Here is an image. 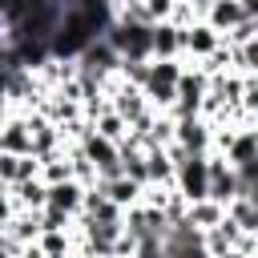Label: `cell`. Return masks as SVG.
<instances>
[{
  "label": "cell",
  "instance_id": "18",
  "mask_svg": "<svg viewBox=\"0 0 258 258\" xmlns=\"http://www.w3.org/2000/svg\"><path fill=\"white\" fill-rule=\"evenodd\" d=\"M133 258H165V242L161 234H141L133 246Z\"/></svg>",
  "mask_w": 258,
  "mask_h": 258
},
{
  "label": "cell",
  "instance_id": "23",
  "mask_svg": "<svg viewBox=\"0 0 258 258\" xmlns=\"http://www.w3.org/2000/svg\"><path fill=\"white\" fill-rule=\"evenodd\" d=\"M0 250H8V234H4V226H0Z\"/></svg>",
  "mask_w": 258,
  "mask_h": 258
},
{
  "label": "cell",
  "instance_id": "26",
  "mask_svg": "<svg viewBox=\"0 0 258 258\" xmlns=\"http://www.w3.org/2000/svg\"><path fill=\"white\" fill-rule=\"evenodd\" d=\"M0 258H12V254H8V250H0Z\"/></svg>",
  "mask_w": 258,
  "mask_h": 258
},
{
  "label": "cell",
  "instance_id": "14",
  "mask_svg": "<svg viewBox=\"0 0 258 258\" xmlns=\"http://www.w3.org/2000/svg\"><path fill=\"white\" fill-rule=\"evenodd\" d=\"M73 238L77 234H69V230H40L36 234V246L48 258H73Z\"/></svg>",
  "mask_w": 258,
  "mask_h": 258
},
{
  "label": "cell",
  "instance_id": "16",
  "mask_svg": "<svg viewBox=\"0 0 258 258\" xmlns=\"http://www.w3.org/2000/svg\"><path fill=\"white\" fill-rule=\"evenodd\" d=\"M250 40H258V16H242L230 32H222V44H250Z\"/></svg>",
  "mask_w": 258,
  "mask_h": 258
},
{
  "label": "cell",
  "instance_id": "6",
  "mask_svg": "<svg viewBox=\"0 0 258 258\" xmlns=\"http://www.w3.org/2000/svg\"><path fill=\"white\" fill-rule=\"evenodd\" d=\"M242 16H254V12H246V8H242V0H210V4L202 8V20H206L218 36H222V32H230Z\"/></svg>",
  "mask_w": 258,
  "mask_h": 258
},
{
  "label": "cell",
  "instance_id": "7",
  "mask_svg": "<svg viewBox=\"0 0 258 258\" xmlns=\"http://www.w3.org/2000/svg\"><path fill=\"white\" fill-rule=\"evenodd\" d=\"M93 185H97L113 206H121V210H125V206H133V202H141V185H137V181H129L125 173H117V177H97Z\"/></svg>",
  "mask_w": 258,
  "mask_h": 258
},
{
  "label": "cell",
  "instance_id": "11",
  "mask_svg": "<svg viewBox=\"0 0 258 258\" xmlns=\"http://www.w3.org/2000/svg\"><path fill=\"white\" fill-rule=\"evenodd\" d=\"M226 218V206H218L214 198H202V202H189L185 206V218L181 222H189L194 230H210V226H218Z\"/></svg>",
  "mask_w": 258,
  "mask_h": 258
},
{
  "label": "cell",
  "instance_id": "21",
  "mask_svg": "<svg viewBox=\"0 0 258 258\" xmlns=\"http://www.w3.org/2000/svg\"><path fill=\"white\" fill-rule=\"evenodd\" d=\"M16 214V202H12V194H8V185H0V226L8 222Z\"/></svg>",
  "mask_w": 258,
  "mask_h": 258
},
{
  "label": "cell",
  "instance_id": "5",
  "mask_svg": "<svg viewBox=\"0 0 258 258\" xmlns=\"http://www.w3.org/2000/svg\"><path fill=\"white\" fill-rule=\"evenodd\" d=\"M181 56V32L161 20V24H149V60H177Z\"/></svg>",
  "mask_w": 258,
  "mask_h": 258
},
{
  "label": "cell",
  "instance_id": "13",
  "mask_svg": "<svg viewBox=\"0 0 258 258\" xmlns=\"http://www.w3.org/2000/svg\"><path fill=\"white\" fill-rule=\"evenodd\" d=\"M145 169H149V185H173V161L161 145L145 149Z\"/></svg>",
  "mask_w": 258,
  "mask_h": 258
},
{
  "label": "cell",
  "instance_id": "9",
  "mask_svg": "<svg viewBox=\"0 0 258 258\" xmlns=\"http://www.w3.org/2000/svg\"><path fill=\"white\" fill-rule=\"evenodd\" d=\"M81 198H85V185H81L77 177H64V181H52V185H48V202H44V206H56V210H64V214H77V210H81Z\"/></svg>",
  "mask_w": 258,
  "mask_h": 258
},
{
  "label": "cell",
  "instance_id": "2",
  "mask_svg": "<svg viewBox=\"0 0 258 258\" xmlns=\"http://www.w3.org/2000/svg\"><path fill=\"white\" fill-rule=\"evenodd\" d=\"M73 64H77V73H89V77H97V81H105V77H113L117 73V64H121V56L97 36V40H89L77 56H73Z\"/></svg>",
  "mask_w": 258,
  "mask_h": 258
},
{
  "label": "cell",
  "instance_id": "22",
  "mask_svg": "<svg viewBox=\"0 0 258 258\" xmlns=\"http://www.w3.org/2000/svg\"><path fill=\"white\" fill-rule=\"evenodd\" d=\"M16 258H48V254H44L36 242H28V246H20V254H16Z\"/></svg>",
  "mask_w": 258,
  "mask_h": 258
},
{
  "label": "cell",
  "instance_id": "24",
  "mask_svg": "<svg viewBox=\"0 0 258 258\" xmlns=\"http://www.w3.org/2000/svg\"><path fill=\"white\" fill-rule=\"evenodd\" d=\"M189 4H194V8H198V12H202V8H206V4H210V0H189Z\"/></svg>",
  "mask_w": 258,
  "mask_h": 258
},
{
  "label": "cell",
  "instance_id": "15",
  "mask_svg": "<svg viewBox=\"0 0 258 258\" xmlns=\"http://www.w3.org/2000/svg\"><path fill=\"white\" fill-rule=\"evenodd\" d=\"M89 129H93V133H101L105 141H113V145H117V141L129 133V121H125V117H117L113 109H105V113H97V117L89 121Z\"/></svg>",
  "mask_w": 258,
  "mask_h": 258
},
{
  "label": "cell",
  "instance_id": "10",
  "mask_svg": "<svg viewBox=\"0 0 258 258\" xmlns=\"http://www.w3.org/2000/svg\"><path fill=\"white\" fill-rule=\"evenodd\" d=\"M8 194H12L16 210H40V206L48 202V185H44L40 177H28V181H12V185H8Z\"/></svg>",
  "mask_w": 258,
  "mask_h": 258
},
{
  "label": "cell",
  "instance_id": "3",
  "mask_svg": "<svg viewBox=\"0 0 258 258\" xmlns=\"http://www.w3.org/2000/svg\"><path fill=\"white\" fill-rule=\"evenodd\" d=\"M177 32H181V56H177L181 64H198L202 56H210V52L222 44V36H218L206 20H194L189 28H177Z\"/></svg>",
  "mask_w": 258,
  "mask_h": 258
},
{
  "label": "cell",
  "instance_id": "1",
  "mask_svg": "<svg viewBox=\"0 0 258 258\" xmlns=\"http://www.w3.org/2000/svg\"><path fill=\"white\" fill-rule=\"evenodd\" d=\"M177 73H181V60H149V73H145L141 93H145V101H149L153 113H169V105H173V97H177V93H173Z\"/></svg>",
  "mask_w": 258,
  "mask_h": 258
},
{
  "label": "cell",
  "instance_id": "17",
  "mask_svg": "<svg viewBox=\"0 0 258 258\" xmlns=\"http://www.w3.org/2000/svg\"><path fill=\"white\" fill-rule=\"evenodd\" d=\"M194 20H202V12H198L189 0H173V8H169V24H173V28H189Z\"/></svg>",
  "mask_w": 258,
  "mask_h": 258
},
{
  "label": "cell",
  "instance_id": "25",
  "mask_svg": "<svg viewBox=\"0 0 258 258\" xmlns=\"http://www.w3.org/2000/svg\"><path fill=\"white\" fill-rule=\"evenodd\" d=\"M93 258H117V254H93Z\"/></svg>",
  "mask_w": 258,
  "mask_h": 258
},
{
  "label": "cell",
  "instance_id": "20",
  "mask_svg": "<svg viewBox=\"0 0 258 258\" xmlns=\"http://www.w3.org/2000/svg\"><path fill=\"white\" fill-rule=\"evenodd\" d=\"M133 246H137V238H133L129 230H121V234L113 238V250H109V254H117V258H133Z\"/></svg>",
  "mask_w": 258,
  "mask_h": 258
},
{
  "label": "cell",
  "instance_id": "19",
  "mask_svg": "<svg viewBox=\"0 0 258 258\" xmlns=\"http://www.w3.org/2000/svg\"><path fill=\"white\" fill-rule=\"evenodd\" d=\"M169 8H173V0H141L145 24H161V20H169Z\"/></svg>",
  "mask_w": 258,
  "mask_h": 258
},
{
  "label": "cell",
  "instance_id": "4",
  "mask_svg": "<svg viewBox=\"0 0 258 258\" xmlns=\"http://www.w3.org/2000/svg\"><path fill=\"white\" fill-rule=\"evenodd\" d=\"M173 141L185 153H210V121L206 117H173Z\"/></svg>",
  "mask_w": 258,
  "mask_h": 258
},
{
  "label": "cell",
  "instance_id": "8",
  "mask_svg": "<svg viewBox=\"0 0 258 258\" xmlns=\"http://www.w3.org/2000/svg\"><path fill=\"white\" fill-rule=\"evenodd\" d=\"M222 157L234 169L246 165V161H258V129H234V137H230V145H226Z\"/></svg>",
  "mask_w": 258,
  "mask_h": 258
},
{
  "label": "cell",
  "instance_id": "12",
  "mask_svg": "<svg viewBox=\"0 0 258 258\" xmlns=\"http://www.w3.org/2000/svg\"><path fill=\"white\" fill-rule=\"evenodd\" d=\"M226 218L242 234H258V198H230L226 202Z\"/></svg>",
  "mask_w": 258,
  "mask_h": 258
}]
</instances>
